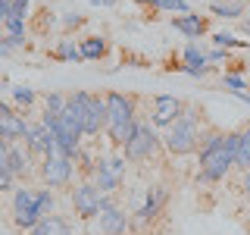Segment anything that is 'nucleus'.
I'll return each mask as SVG.
<instances>
[{"label":"nucleus","instance_id":"1","mask_svg":"<svg viewBox=\"0 0 250 235\" xmlns=\"http://www.w3.org/2000/svg\"><path fill=\"white\" fill-rule=\"evenodd\" d=\"M234 147H238V132H207L200 144L197 182H219L229 176V169L234 166Z\"/></svg>","mask_w":250,"mask_h":235},{"label":"nucleus","instance_id":"2","mask_svg":"<svg viewBox=\"0 0 250 235\" xmlns=\"http://www.w3.org/2000/svg\"><path fill=\"white\" fill-rule=\"evenodd\" d=\"M106 135L116 147H125L128 138L135 135V97L119 91H109L106 94Z\"/></svg>","mask_w":250,"mask_h":235},{"label":"nucleus","instance_id":"3","mask_svg":"<svg viewBox=\"0 0 250 235\" xmlns=\"http://www.w3.org/2000/svg\"><path fill=\"white\" fill-rule=\"evenodd\" d=\"M200 122H197V113L194 110H188L185 107V113L178 116L175 122L169 125V132H166V147L175 157H185V154H194L200 147Z\"/></svg>","mask_w":250,"mask_h":235},{"label":"nucleus","instance_id":"4","mask_svg":"<svg viewBox=\"0 0 250 235\" xmlns=\"http://www.w3.org/2000/svg\"><path fill=\"white\" fill-rule=\"evenodd\" d=\"M41 179L47 182V188H62V185H69V179H72V157L62 151L57 141H53L50 151L44 154Z\"/></svg>","mask_w":250,"mask_h":235},{"label":"nucleus","instance_id":"5","mask_svg":"<svg viewBox=\"0 0 250 235\" xmlns=\"http://www.w3.org/2000/svg\"><path fill=\"white\" fill-rule=\"evenodd\" d=\"M156 147H160V138H156V132L150 129V122H138L135 125V135L128 138V144H125V157L128 160H150L156 154Z\"/></svg>","mask_w":250,"mask_h":235},{"label":"nucleus","instance_id":"6","mask_svg":"<svg viewBox=\"0 0 250 235\" xmlns=\"http://www.w3.org/2000/svg\"><path fill=\"white\" fill-rule=\"evenodd\" d=\"M125 176V157H104V160H97V166H94V185L100 188L104 194L116 191Z\"/></svg>","mask_w":250,"mask_h":235},{"label":"nucleus","instance_id":"7","mask_svg":"<svg viewBox=\"0 0 250 235\" xmlns=\"http://www.w3.org/2000/svg\"><path fill=\"white\" fill-rule=\"evenodd\" d=\"M13 219L19 229H35V223L41 216H38V191H31V188H19V191L13 194Z\"/></svg>","mask_w":250,"mask_h":235},{"label":"nucleus","instance_id":"8","mask_svg":"<svg viewBox=\"0 0 250 235\" xmlns=\"http://www.w3.org/2000/svg\"><path fill=\"white\" fill-rule=\"evenodd\" d=\"M100 201H104V191H100L94 182H82L72 188V207L82 219L100 216Z\"/></svg>","mask_w":250,"mask_h":235},{"label":"nucleus","instance_id":"9","mask_svg":"<svg viewBox=\"0 0 250 235\" xmlns=\"http://www.w3.org/2000/svg\"><path fill=\"white\" fill-rule=\"evenodd\" d=\"M25 135H28L25 116L10 110L6 104H0V138H6L13 144V141H25Z\"/></svg>","mask_w":250,"mask_h":235},{"label":"nucleus","instance_id":"10","mask_svg":"<svg viewBox=\"0 0 250 235\" xmlns=\"http://www.w3.org/2000/svg\"><path fill=\"white\" fill-rule=\"evenodd\" d=\"M84 135H100L106 129V100L97 94H88V104H84Z\"/></svg>","mask_w":250,"mask_h":235},{"label":"nucleus","instance_id":"11","mask_svg":"<svg viewBox=\"0 0 250 235\" xmlns=\"http://www.w3.org/2000/svg\"><path fill=\"white\" fill-rule=\"evenodd\" d=\"M182 113H185V104L175 94H160V97H153V125H172Z\"/></svg>","mask_w":250,"mask_h":235},{"label":"nucleus","instance_id":"12","mask_svg":"<svg viewBox=\"0 0 250 235\" xmlns=\"http://www.w3.org/2000/svg\"><path fill=\"white\" fill-rule=\"evenodd\" d=\"M166 201H169L166 188H163V185H150V191H147V198H144V204H141V210H138V219H141V223H150L153 216L163 213Z\"/></svg>","mask_w":250,"mask_h":235},{"label":"nucleus","instance_id":"13","mask_svg":"<svg viewBox=\"0 0 250 235\" xmlns=\"http://www.w3.org/2000/svg\"><path fill=\"white\" fill-rule=\"evenodd\" d=\"M50 144H53V135H50V129H47L44 122L28 125V135H25L28 154H47V151H50Z\"/></svg>","mask_w":250,"mask_h":235},{"label":"nucleus","instance_id":"14","mask_svg":"<svg viewBox=\"0 0 250 235\" xmlns=\"http://www.w3.org/2000/svg\"><path fill=\"white\" fill-rule=\"evenodd\" d=\"M172 25H175V31H182L188 38H200L203 31H207V19H203L200 13H185V16H175Z\"/></svg>","mask_w":250,"mask_h":235},{"label":"nucleus","instance_id":"15","mask_svg":"<svg viewBox=\"0 0 250 235\" xmlns=\"http://www.w3.org/2000/svg\"><path fill=\"white\" fill-rule=\"evenodd\" d=\"M100 229H104L106 235H125V229H128V216L113 204L109 210L100 213Z\"/></svg>","mask_w":250,"mask_h":235},{"label":"nucleus","instance_id":"16","mask_svg":"<svg viewBox=\"0 0 250 235\" xmlns=\"http://www.w3.org/2000/svg\"><path fill=\"white\" fill-rule=\"evenodd\" d=\"M28 163H31V154H28V147H22V144H16L13 141V147H10V160H6V169L13 172V179H22L28 172Z\"/></svg>","mask_w":250,"mask_h":235},{"label":"nucleus","instance_id":"17","mask_svg":"<svg viewBox=\"0 0 250 235\" xmlns=\"http://www.w3.org/2000/svg\"><path fill=\"white\" fill-rule=\"evenodd\" d=\"M28 235H72V229H69V223L62 216H44L35 223V229Z\"/></svg>","mask_w":250,"mask_h":235},{"label":"nucleus","instance_id":"18","mask_svg":"<svg viewBox=\"0 0 250 235\" xmlns=\"http://www.w3.org/2000/svg\"><path fill=\"white\" fill-rule=\"evenodd\" d=\"M234 166L250 172V125L238 132V147H234Z\"/></svg>","mask_w":250,"mask_h":235},{"label":"nucleus","instance_id":"19","mask_svg":"<svg viewBox=\"0 0 250 235\" xmlns=\"http://www.w3.org/2000/svg\"><path fill=\"white\" fill-rule=\"evenodd\" d=\"M62 110H66V94L50 91V94L44 97V119H41V122H47V119H60Z\"/></svg>","mask_w":250,"mask_h":235},{"label":"nucleus","instance_id":"20","mask_svg":"<svg viewBox=\"0 0 250 235\" xmlns=\"http://www.w3.org/2000/svg\"><path fill=\"white\" fill-rule=\"evenodd\" d=\"M78 50H82V60H100L106 53V41L104 38H84Z\"/></svg>","mask_w":250,"mask_h":235},{"label":"nucleus","instance_id":"21","mask_svg":"<svg viewBox=\"0 0 250 235\" xmlns=\"http://www.w3.org/2000/svg\"><path fill=\"white\" fill-rule=\"evenodd\" d=\"M209 13L219 16V19H241L244 3H231V0H225V3H209Z\"/></svg>","mask_w":250,"mask_h":235},{"label":"nucleus","instance_id":"22","mask_svg":"<svg viewBox=\"0 0 250 235\" xmlns=\"http://www.w3.org/2000/svg\"><path fill=\"white\" fill-rule=\"evenodd\" d=\"M53 57H57V60H82V50L75 47V41H69V38H62Z\"/></svg>","mask_w":250,"mask_h":235},{"label":"nucleus","instance_id":"23","mask_svg":"<svg viewBox=\"0 0 250 235\" xmlns=\"http://www.w3.org/2000/svg\"><path fill=\"white\" fill-rule=\"evenodd\" d=\"M213 44L219 47V50H229V47H247V41L229 35V31H216V35H213Z\"/></svg>","mask_w":250,"mask_h":235},{"label":"nucleus","instance_id":"24","mask_svg":"<svg viewBox=\"0 0 250 235\" xmlns=\"http://www.w3.org/2000/svg\"><path fill=\"white\" fill-rule=\"evenodd\" d=\"M38 216H53V191L50 188H44V191H38Z\"/></svg>","mask_w":250,"mask_h":235},{"label":"nucleus","instance_id":"25","mask_svg":"<svg viewBox=\"0 0 250 235\" xmlns=\"http://www.w3.org/2000/svg\"><path fill=\"white\" fill-rule=\"evenodd\" d=\"M182 57L188 60L185 66H207V53H203L200 47H194V44H188V47H185V53H182Z\"/></svg>","mask_w":250,"mask_h":235},{"label":"nucleus","instance_id":"26","mask_svg":"<svg viewBox=\"0 0 250 235\" xmlns=\"http://www.w3.org/2000/svg\"><path fill=\"white\" fill-rule=\"evenodd\" d=\"M13 97H16V104H19V107H31V104H35V91L25 88V85L13 88Z\"/></svg>","mask_w":250,"mask_h":235},{"label":"nucleus","instance_id":"27","mask_svg":"<svg viewBox=\"0 0 250 235\" xmlns=\"http://www.w3.org/2000/svg\"><path fill=\"white\" fill-rule=\"evenodd\" d=\"M156 10H172V13H191V6L185 0H156Z\"/></svg>","mask_w":250,"mask_h":235},{"label":"nucleus","instance_id":"28","mask_svg":"<svg viewBox=\"0 0 250 235\" xmlns=\"http://www.w3.org/2000/svg\"><path fill=\"white\" fill-rule=\"evenodd\" d=\"M222 85H225V88H229L231 94H238V91H244V88H247V82H244V78H241V75H231V72L222 78Z\"/></svg>","mask_w":250,"mask_h":235},{"label":"nucleus","instance_id":"29","mask_svg":"<svg viewBox=\"0 0 250 235\" xmlns=\"http://www.w3.org/2000/svg\"><path fill=\"white\" fill-rule=\"evenodd\" d=\"M28 3H31V0H13L10 16H13V19H22V22H25V16H28Z\"/></svg>","mask_w":250,"mask_h":235},{"label":"nucleus","instance_id":"30","mask_svg":"<svg viewBox=\"0 0 250 235\" xmlns=\"http://www.w3.org/2000/svg\"><path fill=\"white\" fill-rule=\"evenodd\" d=\"M22 44H25V35H10L0 41V53H10L13 47H22Z\"/></svg>","mask_w":250,"mask_h":235},{"label":"nucleus","instance_id":"31","mask_svg":"<svg viewBox=\"0 0 250 235\" xmlns=\"http://www.w3.org/2000/svg\"><path fill=\"white\" fill-rule=\"evenodd\" d=\"M13 182H16V179H13V172L3 166V169H0V191H10Z\"/></svg>","mask_w":250,"mask_h":235},{"label":"nucleus","instance_id":"32","mask_svg":"<svg viewBox=\"0 0 250 235\" xmlns=\"http://www.w3.org/2000/svg\"><path fill=\"white\" fill-rule=\"evenodd\" d=\"M3 25L10 28V35H22V28H25V22H22V19H13V16H10V19H6Z\"/></svg>","mask_w":250,"mask_h":235},{"label":"nucleus","instance_id":"33","mask_svg":"<svg viewBox=\"0 0 250 235\" xmlns=\"http://www.w3.org/2000/svg\"><path fill=\"white\" fill-rule=\"evenodd\" d=\"M6 160H10V141L0 138V169L6 166Z\"/></svg>","mask_w":250,"mask_h":235},{"label":"nucleus","instance_id":"34","mask_svg":"<svg viewBox=\"0 0 250 235\" xmlns=\"http://www.w3.org/2000/svg\"><path fill=\"white\" fill-rule=\"evenodd\" d=\"M10 6H13V0H0V22L10 19Z\"/></svg>","mask_w":250,"mask_h":235},{"label":"nucleus","instance_id":"35","mask_svg":"<svg viewBox=\"0 0 250 235\" xmlns=\"http://www.w3.org/2000/svg\"><path fill=\"white\" fill-rule=\"evenodd\" d=\"M82 22H84L82 16H66V25H69V28H72V25H82Z\"/></svg>","mask_w":250,"mask_h":235},{"label":"nucleus","instance_id":"36","mask_svg":"<svg viewBox=\"0 0 250 235\" xmlns=\"http://www.w3.org/2000/svg\"><path fill=\"white\" fill-rule=\"evenodd\" d=\"M135 3H141V6H156V0H135Z\"/></svg>","mask_w":250,"mask_h":235},{"label":"nucleus","instance_id":"37","mask_svg":"<svg viewBox=\"0 0 250 235\" xmlns=\"http://www.w3.org/2000/svg\"><path fill=\"white\" fill-rule=\"evenodd\" d=\"M244 31H247V35H250V19H244Z\"/></svg>","mask_w":250,"mask_h":235},{"label":"nucleus","instance_id":"38","mask_svg":"<svg viewBox=\"0 0 250 235\" xmlns=\"http://www.w3.org/2000/svg\"><path fill=\"white\" fill-rule=\"evenodd\" d=\"M100 3H104V6H113V3H116V0H100Z\"/></svg>","mask_w":250,"mask_h":235},{"label":"nucleus","instance_id":"39","mask_svg":"<svg viewBox=\"0 0 250 235\" xmlns=\"http://www.w3.org/2000/svg\"><path fill=\"white\" fill-rule=\"evenodd\" d=\"M231 3H247V0H231Z\"/></svg>","mask_w":250,"mask_h":235},{"label":"nucleus","instance_id":"40","mask_svg":"<svg viewBox=\"0 0 250 235\" xmlns=\"http://www.w3.org/2000/svg\"><path fill=\"white\" fill-rule=\"evenodd\" d=\"M104 235H106V232H104Z\"/></svg>","mask_w":250,"mask_h":235}]
</instances>
